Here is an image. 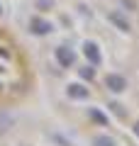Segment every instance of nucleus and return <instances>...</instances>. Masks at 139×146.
<instances>
[{"label":"nucleus","mask_w":139,"mask_h":146,"mask_svg":"<svg viewBox=\"0 0 139 146\" xmlns=\"http://www.w3.org/2000/svg\"><path fill=\"white\" fill-rule=\"evenodd\" d=\"M34 90V66L17 34L0 22V107L22 105Z\"/></svg>","instance_id":"nucleus-1"}]
</instances>
